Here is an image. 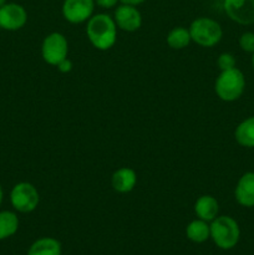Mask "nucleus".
Returning a JSON list of instances; mask_svg holds the SVG:
<instances>
[{
	"label": "nucleus",
	"mask_w": 254,
	"mask_h": 255,
	"mask_svg": "<svg viewBox=\"0 0 254 255\" xmlns=\"http://www.w3.org/2000/svg\"><path fill=\"white\" fill-rule=\"evenodd\" d=\"M86 34L92 46L101 51L111 49L117 40V25L107 14L92 15L87 20Z\"/></svg>",
	"instance_id": "nucleus-1"
},
{
	"label": "nucleus",
	"mask_w": 254,
	"mask_h": 255,
	"mask_svg": "<svg viewBox=\"0 0 254 255\" xmlns=\"http://www.w3.org/2000/svg\"><path fill=\"white\" fill-rule=\"evenodd\" d=\"M246 90V77L239 69L221 71L214 84L217 96L224 102L237 101L242 97Z\"/></svg>",
	"instance_id": "nucleus-2"
},
{
	"label": "nucleus",
	"mask_w": 254,
	"mask_h": 255,
	"mask_svg": "<svg viewBox=\"0 0 254 255\" xmlns=\"http://www.w3.org/2000/svg\"><path fill=\"white\" fill-rule=\"evenodd\" d=\"M211 238L214 244L223 251L234 248L241 238V229L236 219L229 216L217 217L209 224Z\"/></svg>",
	"instance_id": "nucleus-3"
},
{
	"label": "nucleus",
	"mask_w": 254,
	"mask_h": 255,
	"mask_svg": "<svg viewBox=\"0 0 254 255\" xmlns=\"http://www.w3.org/2000/svg\"><path fill=\"white\" fill-rule=\"evenodd\" d=\"M188 30L192 41L203 47H213L223 37V30L219 22L211 17H197L192 21Z\"/></svg>",
	"instance_id": "nucleus-4"
},
{
	"label": "nucleus",
	"mask_w": 254,
	"mask_h": 255,
	"mask_svg": "<svg viewBox=\"0 0 254 255\" xmlns=\"http://www.w3.org/2000/svg\"><path fill=\"white\" fill-rule=\"evenodd\" d=\"M40 194L36 187L29 182H20L12 187L10 192V203L15 211L20 213H31L37 208Z\"/></svg>",
	"instance_id": "nucleus-5"
},
{
	"label": "nucleus",
	"mask_w": 254,
	"mask_h": 255,
	"mask_svg": "<svg viewBox=\"0 0 254 255\" xmlns=\"http://www.w3.org/2000/svg\"><path fill=\"white\" fill-rule=\"evenodd\" d=\"M69 54V42L61 32H51L45 36L41 45L42 59L46 64L57 66Z\"/></svg>",
	"instance_id": "nucleus-6"
},
{
	"label": "nucleus",
	"mask_w": 254,
	"mask_h": 255,
	"mask_svg": "<svg viewBox=\"0 0 254 255\" xmlns=\"http://www.w3.org/2000/svg\"><path fill=\"white\" fill-rule=\"evenodd\" d=\"M94 9L95 0H65L62 15L71 24H81L92 16Z\"/></svg>",
	"instance_id": "nucleus-7"
},
{
	"label": "nucleus",
	"mask_w": 254,
	"mask_h": 255,
	"mask_svg": "<svg viewBox=\"0 0 254 255\" xmlns=\"http://www.w3.org/2000/svg\"><path fill=\"white\" fill-rule=\"evenodd\" d=\"M223 7L229 19L237 24H254V0H224Z\"/></svg>",
	"instance_id": "nucleus-8"
},
{
	"label": "nucleus",
	"mask_w": 254,
	"mask_h": 255,
	"mask_svg": "<svg viewBox=\"0 0 254 255\" xmlns=\"http://www.w3.org/2000/svg\"><path fill=\"white\" fill-rule=\"evenodd\" d=\"M27 21V12L24 6L15 2H6L0 7V27L7 31L20 30Z\"/></svg>",
	"instance_id": "nucleus-9"
},
{
	"label": "nucleus",
	"mask_w": 254,
	"mask_h": 255,
	"mask_svg": "<svg viewBox=\"0 0 254 255\" xmlns=\"http://www.w3.org/2000/svg\"><path fill=\"white\" fill-rule=\"evenodd\" d=\"M114 20L119 29L127 32L137 31L142 25L141 12L133 5L122 4L117 6Z\"/></svg>",
	"instance_id": "nucleus-10"
},
{
	"label": "nucleus",
	"mask_w": 254,
	"mask_h": 255,
	"mask_svg": "<svg viewBox=\"0 0 254 255\" xmlns=\"http://www.w3.org/2000/svg\"><path fill=\"white\" fill-rule=\"evenodd\" d=\"M237 203L246 208L254 207V172H247L237 182L234 189Z\"/></svg>",
	"instance_id": "nucleus-11"
},
{
	"label": "nucleus",
	"mask_w": 254,
	"mask_h": 255,
	"mask_svg": "<svg viewBox=\"0 0 254 255\" xmlns=\"http://www.w3.org/2000/svg\"><path fill=\"white\" fill-rule=\"evenodd\" d=\"M137 183L136 172L128 167H122L114 172L111 178L112 188L119 193H128L133 191Z\"/></svg>",
	"instance_id": "nucleus-12"
},
{
	"label": "nucleus",
	"mask_w": 254,
	"mask_h": 255,
	"mask_svg": "<svg viewBox=\"0 0 254 255\" xmlns=\"http://www.w3.org/2000/svg\"><path fill=\"white\" fill-rule=\"evenodd\" d=\"M219 204L213 196H201L194 203V213L204 222H212L218 217Z\"/></svg>",
	"instance_id": "nucleus-13"
},
{
	"label": "nucleus",
	"mask_w": 254,
	"mask_h": 255,
	"mask_svg": "<svg viewBox=\"0 0 254 255\" xmlns=\"http://www.w3.org/2000/svg\"><path fill=\"white\" fill-rule=\"evenodd\" d=\"M237 143L246 148H254V116L243 120L234 131Z\"/></svg>",
	"instance_id": "nucleus-14"
},
{
	"label": "nucleus",
	"mask_w": 254,
	"mask_h": 255,
	"mask_svg": "<svg viewBox=\"0 0 254 255\" xmlns=\"http://www.w3.org/2000/svg\"><path fill=\"white\" fill-rule=\"evenodd\" d=\"M27 255H61V244L50 237L40 238L31 244Z\"/></svg>",
	"instance_id": "nucleus-15"
},
{
	"label": "nucleus",
	"mask_w": 254,
	"mask_h": 255,
	"mask_svg": "<svg viewBox=\"0 0 254 255\" xmlns=\"http://www.w3.org/2000/svg\"><path fill=\"white\" fill-rule=\"evenodd\" d=\"M186 234L187 238L193 243H204L211 237V228H209L208 222H204L199 218L194 219L187 226Z\"/></svg>",
	"instance_id": "nucleus-16"
},
{
	"label": "nucleus",
	"mask_w": 254,
	"mask_h": 255,
	"mask_svg": "<svg viewBox=\"0 0 254 255\" xmlns=\"http://www.w3.org/2000/svg\"><path fill=\"white\" fill-rule=\"evenodd\" d=\"M19 229V218L14 212H0V241L10 238Z\"/></svg>",
	"instance_id": "nucleus-17"
},
{
	"label": "nucleus",
	"mask_w": 254,
	"mask_h": 255,
	"mask_svg": "<svg viewBox=\"0 0 254 255\" xmlns=\"http://www.w3.org/2000/svg\"><path fill=\"white\" fill-rule=\"evenodd\" d=\"M191 34L189 30L183 26L173 27L167 35V44L173 50H182L191 44Z\"/></svg>",
	"instance_id": "nucleus-18"
},
{
	"label": "nucleus",
	"mask_w": 254,
	"mask_h": 255,
	"mask_svg": "<svg viewBox=\"0 0 254 255\" xmlns=\"http://www.w3.org/2000/svg\"><path fill=\"white\" fill-rule=\"evenodd\" d=\"M217 65H218L221 71H226V70H231L236 67L237 60L234 57V55L231 54V52H223V54H221L218 56Z\"/></svg>",
	"instance_id": "nucleus-19"
},
{
	"label": "nucleus",
	"mask_w": 254,
	"mask_h": 255,
	"mask_svg": "<svg viewBox=\"0 0 254 255\" xmlns=\"http://www.w3.org/2000/svg\"><path fill=\"white\" fill-rule=\"evenodd\" d=\"M239 46L243 51L253 54L254 52V32H243L239 37Z\"/></svg>",
	"instance_id": "nucleus-20"
},
{
	"label": "nucleus",
	"mask_w": 254,
	"mask_h": 255,
	"mask_svg": "<svg viewBox=\"0 0 254 255\" xmlns=\"http://www.w3.org/2000/svg\"><path fill=\"white\" fill-rule=\"evenodd\" d=\"M72 62L70 59H64L61 62H60L59 65H57V69H59L60 72H62V74H67V72H70L72 70Z\"/></svg>",
	"instance_id": "nucleus-21"
},
{
	"label": "nucleus",
	"mask_w": 254,
	"mask_h": 255,
	"mask_svg": "<svg viewBox=\"0 0 254 255\" xmlns=\"http://www.w3.org/2000/svg\"><path fill=\"white\" fill-rule=\"evenodd\" d=\"M117 1H120V0H95V4L104 7V9H110V7H114L117 4Z\"/></svg>",
	"instance_id": "nucleus-22"
},
{
	"label": "nucleus",
	"mask_w": 254,
	"mask_h": 255,
	"mask_svg": "<svg viewBox=\"0 0 254 255\" xmlns=\"http://www.w3.org/2000/svg\"><path fill=\"white\" fill-rule=\"evenodd\" d=\"M122 4H127V5H133V6H137V5L142 4L144 0H120Z\"/></svg>",
	"instance_id": "nucleus-23"
},
{
	"label": "nucleus",
	"mask_w": 254,
	"mask_h": 255,
	"mask_svg": "<svg viewBox=\"0 0 254 255\" xmlns=\"http://www.w3.org/2000/svg\"><path fill=\"white\" fill-rule=\"evenodd\" d=\"M2 199H4V192H2V187L0 186V206L2 203Z\"/></svg>",
	"instance_id": "nucleus-24"
},
{
	"label": "nucleus",
	"mask_w": 254,
	"mask_h": 255,
	"mask_svg": "<svg viewBox=\"0 0 254 255\" xmlns=\"http://www.w3.org/2000/svg\"><path fill=\"white\" fill-rule=\"evenodd\" d=\"M5 4H6V0H0V7L4 6Z\"/></svg>",
	"instance_id": "nucleus-25"
},
{
	"label": "nucleus",
	"mask_w": 254,
	"mask_h": 255,
	"mask_svg": "<svg viewBox=\"0 0 254 255\" xmlns=\"http://www.w3.org/2000/svg\"><path fill=\"white\" fill-rule=\"evenodd\" d=\"M252 66H253V70H254V52L252 54Z\"/></svg>",
	"instance_id": "nucleus-26"
},
{
	"label": "nucleus",
	"mask_w": 254,
	"mask_h": 255,
	"mask_svg": "<svg viewBox=\"0 0 254 255\" xmlns=\"http://www.w3.org/2000/svg\"><path fill=\"white\" fill-rule=\"evenodd\" d=\"M0 29H1V27H0Z\"/></svg>",
	"instance_id": "nucleus-27"
}]
</instances>
